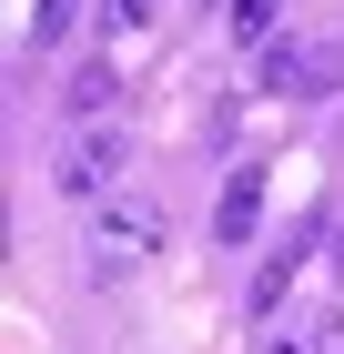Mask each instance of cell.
Masks as SVG:
<instances>
[{
  "mask_svg": "<svg viewBox=\"0 0 344 354\" xmlns=\"http://www.w3.org/2000/svg\"><path fill=\"white\" fill-rule=\"evenodd\" d=\"M264 354H314V344H304V334H264Z\"/></svg>",
  "mask_w": 344,
  "mask_h": 354,
  "instance_id": "11",
  "label": "cell"
},
{
  "mask_svg": "<svg viewBox=\"0 0 344 354\" xmlns=\"http://www.w3.org/2000/svg\"><path fill=\"white\" fill-rule=\"evenodd\" d=\"M304 243H314V223H304V233H284V253L253 273V314H273V304H284V283H293V263H304Z\"/></svg>",
  "mask_w": 344,
  "mask_h": 354,
  "instance_id": "5",
  "label": "cell"
},
{
  "mask_svg": "<svg viewBox=\"0 0 344 354\" xmlns=\"http://www.w3.org/2000/svg\"><path fill=\"white\" fill-rule=\"evenodd\" d=\"M264 82L273 91H334L344 82V41H273V51H264Z\"/></svg>",
  "mask_w": 344,
  "mask_h": 354,
  "instance_id": "3",
  "label": "cell"
},
{
  "mask_svg": "<svg viewBox=\"0 0 344 354\" xmlns=\"http://www.w3.org/2000/svg\"><path fill=\"white\" fill-rule=\"evenodd\" d=\"M81 30V0H30V41H71Z\"/></svg>",
  "mask_w": 344,
  "mask_h": 354,
  "instance_id": "8",
  "label": "cell"
},
{
  "mask_svg": "<svg viewBox=\"0 0 344 354\" xmlns=\"http://www.w3.org/2000/svg\"><path fill=\"white\" fill-rule=\"evenodd\" d=\"M253 223H264V172L243 162L223 183V203H212V243H253Z\"/></svg>",
  "mask_w": 344,
  "mask_h": 354,
  "instance_id": "4",
  "label": "cell"
},
{
  "mask_svg": "<svg viewBox=\"0 0 344 354\" xmlns=\"http://www.w3.org/2000/svg\"><path fill=\"white\" fill-rule=\"evenodd\" d=\"M273 30H284V0H233V41L243 51H273Z\"/></svg>",
  "mask_w": 344,
  "mask_h": 354,
  "instance_id": "6",
  "label": "cell"
},
{
  "mask_svg": "<svg viewBox=\"0 0 344 354\" xmlns=\"http://www.w3.org/2000/svg\"><path fill=\"white\" fill-rule=\"evenodd\" d=\"M142 21H152V0H102V30H111V41H132Z\"/></svg>",
  "mask_w": 344,
  "mask_h": 354,
  "instance_id": "9",
  "label": "cell"
},
{
  "mask_svg": "<svg viewBox=\"0 0 344 354\" xmlns=\"http://www.w3.org/2000/svg\"><path fill=\"white\" fill-rule=\"evenodd\" d=\"M304 344H314V354H344V314H324V324H304Z\"/></svg>",
  "mask_w": 344,
  "mask_h": 354,
  "instance_id": "10",
  "label": "cell"
},
{
  "mask_svg": "<svg viewBox=\"0 0 344 354\" xmlns=\"http://www.w3.org/2000/svg\"><path fill=\"white\" fill-rule=\"evenodd\" d=\"M61 111H71L81 132H91V122H102V111H111V71H102V61H91V71H81V82L61 91Z\"/></svg>",
  "mask_w": 344,
  "mask_h": 354,
  "instance_id": "7",
  "label": "cell"
},
{
  "mask_svg": "<svg viewBox=\"0 0 344 354\" xmlns=\"http://www.w3.org/2000/svg\"><path fill=\"white\" fill-rule=\"evenodd\" d=\"M81 253H91V283H122L132 263H152V253H162V203H102Z\"/></svg>",
  "mask_w": 344,
  "mask_h": 354,
  "instance_id": "2",
  "label": "cell"
},
{
  "mask_svg": "<svg viewBox=\"0 0 344 354\" xmlns=\"http://www.w3.org/2000/svg\"><path fill=\"white\" fill-rule=\"evenodd\" d=\"M132 172V132L122 122H91V132L61 142V162H51V192L61 203H111V183Z\"/></svg>",
  "mask_w": 344,
  "mask_h": 354,
  "instance_id": "1",
  "label": "cell"
}]
</instances>
